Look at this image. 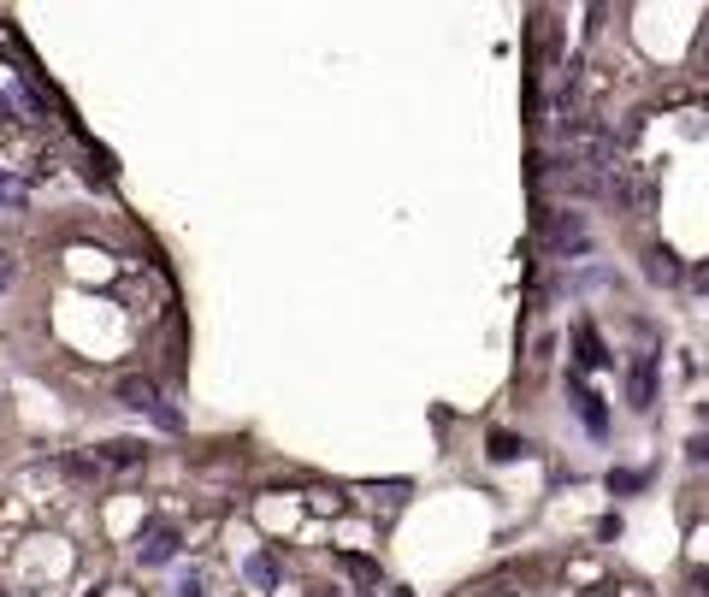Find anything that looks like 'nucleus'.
<instances>
[{
	"mask_svg": "<svg viewBox=\"0 0 709 597\" xmlns=\"http://www.w3.org/2000/svg\"><path fill=\"white\" fill-rule=\"evenodd\" d=\"M538 237H544L550 255H585L591 249V225H585L580 213H544L538 219Z\"/></svg>",
	"mask_w": 709,
	"mask_h": 597,
	"instance_id": "obj_1",
	"label": "nucleus"
},
{
	"mask_svg": "<svg viewBox=\"0 0 709 597\" xmlns=\"http://www.w3.org/2000/svg\"><path fill=\"white\" fill-rule=\"evenodd\" d=\"M645 278L668 290V284H686V266L674 261V249H662V243H656V249L645 255Z\"/></svg>",
	"mask_w": 709,
	"mask_h": 597,
	"instance_id": "obj_2",
	"label": "nucleus"
},
{
	"mask_svg": "<svg viewBox=\"0 0 709 597\" xmlns=\"http://www.w3.org/2000/svg\"><path fill=\"white\" fill-rule=\"evenodd\" d=\"M119 402H125V408H148V414H154V408H160V391H154V379H148V373H125V379H119Z\"/></svg>",
	"mask_w": 709,
	"mask_h": 597,
	"instance_id": "obj_3",
	"label": "nucleus"
},
{
	"mask_svg": "<svg viewBox=\"0 0 709 597\" xmlns=\"http://www.w3.org/2000/svg\"><path fill=\"white\" fill-rule=\"evenodd\" d=\"M178 556V527H148V538H142V562L154 568V562H172Z\"/></svg>",
	"mask_w": 709,
	"mask_h": 597,
	"instance_id": "obj_4",
	"label": "nucleus"
},
{
	"mask_svg": "<svg viewBox=\"0 0 709 597\" xmlns=\"http://www.w3.org/2000/svg\"><path fill=\"white\" fill-rule=\"evenodd\" d=\"M627 397H633V408H639V414H650V408H656V367H650V361H639V367H633Z\"/></svg>",
	"mask_w": 709,
	"mask_h": 597,
	"instance_id": "obj_5",
	"label": "nucleus"
},
{
	"mask_svg": "<svg viewBox=\"0 0 709 597\" xmlns=\"http://www.w3.org/2000/svg\"><path fill=\"white\" fill-rule=\"evenodd\" d=\"M574 361L580 367H609V349H603V337L591 326H574Z\"/></svg>",
	"mask_w": 709,
	"mask_h": 597,
	"instance_id": "obj_6",
	"label": "nucleus"
},
{
	"mask_svg": "<svg viewBox=\"0 0 709 597\" xmlns=\"http://www.w3.org/2000/svg\"><path fill=\"white\" fill-rule=\"evenodd\" d=\"M568 391H574V402H580V420H585V432H597V438H603V432H609V414H603V402H597V397H585L580 385H568Z\"/></svg>",
	"mask_w": 709,
	"mask_h": 597,
	"instance_id": "obj_7",
	"label": "nucleus"
},
{
	"mask_svg": "<svg viewBox=\"0 0 709 597\" xmlns=\"http://www.w3.org/2000/svg\"><path fill=\"white\" fill-rule=\"evenodd\" d=\"M485 456H491V462H520L526 444H520L515 432H491V438H485Z\"/></svg>",
	"mask_w": 709,
	"mask_h": 597,
	"instance_id": "obj_8",
	"label": "nucleus"
},
{
	"mask_svg": "<svg viewBox=\"0 0 709 597\" xmlns=\"http://www.w3.org/2000/svg\"><path fill=\"white\" fill-rule=\"evenodd\" d=\"M136 462H142V444H136V438L101 444V467H136Z\"/></svg>",
	"mask_w": 709,
	"mask_h": 597,
	"instance_id": "obj_9",
	"label": "nucleus"
},
{
	"mask_svg": "<svg viewBox=\"0 0 709 597\" xmlns=\"http://www.w3.org/2000/svg\"><path fill=\"white\" fill-rule=\"evenodd\" d=\"M249 586H260V592H272V586H278V556H266V550H260V556H249Z\"/></svg>",
	"mask_w": 709,
	"mask_h": 597,
	"instance_id": "obj_10",
	"label": "nucleus"
},
{
	"mask_svg": "<svg viewBox=\"0 0 709 597\" xmlns=\"http://www.w3.org/2000/svg\"><path fill=\"white\" fill-rule=\"evenodd\" d=\"M532 42H538V54H544V60H556V54H562V30H556V18H538Z\"/></svg>",
	"mask_w": 709,
	"mask_h": 597,
	"instance_id": "obj_11",
	"label": "nucleus"
},
{
	"mask_svg": "<svg viewBox=\"0 0 709 597\" xmlns=\"http://www.w3.org/2000/svg\"><path fill=\"white\" fill-rule=\"evenodd\" d=\"M65 473H71V479H95L101 462H95V456H65Z\"/></svg>",
	"mask_w": 709,
	"mask_h": 597,
	"instance_id": "obj_12",
	"label": "nucleus"
},
{
	"mask_svg": "<svg viewBox=\"0 0 709 597\" xmlns=\"http://www.w3.org/2000/svg\"><path fill=\"white\" fill-rule=\"evenodd\" d=\"M349 574H355V580H367V586H373V580H379V568H373V562H367V556H349Z\"/></svg>",
	"mask_w": 709,
	"mask_h": 597,
	"instance_id": "obj_13",
	"label": "nucleus"
},
{
	"mask_svg": "<svg viewBox=\"0 0 709 597\" xmlns=\"http://www.w3.org/2000/svg\"><path fill=\"white\" fill-rule=\"evenodd\" d=\"M686 284H692L698 296H709V261H704V266H692V272H686Z\"/></svg>",
	"mask_w": 709,
	"mask_h": 597,
	"instance_id": "obj_14",
	"label": "nucleus"
},
{
	"mask_svg": "<svg viewBox=\"0 0 709 597\" xmlns=\"http://www.w3.org/2000/svg\"><path fill=\"white\" fill-rule=\"evenodd\" d=\"M633 485H639V473H627V467H621V473H609V491H633Z\"/></svg>",
	"mask_w": 709,
	"mask_h": 597,
	"instance_id": "obj_15",
	"label": "nucleus"
},
{
	"mask_svg": "<svg viewBox=\"0 0 709 597\" xmlns=\"http://www.w3.org/2000/svg\"><path fill=\"white\" fill-rule=\"evenodd\" d=\"M686 456H692L698 467H709V438H692V444H686Z\"/></svg>",
	"mask_w": 709,
	"mask_h": 597,
	"instance_id": "obj_16",
	"label": "nucleus"
},
{
	"mask_svg": "<svg viewBox=\"0 0 709 597\" xmlns=\"http://www.w3.org/2000/svg\"><path fill=\"white\" fill-rule=\"evenodd\" d=\"M0 201H24V184H12L6 172H0Z\"/></svg>",
	"mask_w": 709,
	"mask_h": 597,
	"instance_id": "obj_17",
	"label": "nucleus"
},
{
	"mask_svg": "<svg viewBox=\"0 0 709 597\" xmlns=\"http://www.w3.org/2000/svg\"><path fill=\"white\" fill-rule=\"evenodd\" d=\"M6 284H12V255L0 249V290H6Z\"/></svg>",
	"mask_w": 709,
	"mask_h": 597,
	"instance_id": "obj_18",
	"label": "nucleus"
},
{
	"mask_svg": "<svg viewBox=\"0 0 709 597\" xmlns=\"http://www.w3.org/2000/svg\"><path fill=\"white\" fill-rule=\"evenodd\" d=\"M591 597H615V592H609V586H597V592H591Z\"/></svg>",
	"mask_w": 709,
	"mask_h": 597,
	"instance_id": "obj_19",
	"label": "nucleus"
},
{
	"mask_svg": "<svg viewBox=\"0 0 709 597\" xmlns=\"http://www.w3.org/2000/svg\"><path fill=\"white\" fill-rule=\"evenodd\" d=\"M184 597H201V586H184Z\"/></svg>",
	"mask_w": 709,
	"mask_h": 597,
	"instance_id": "obj_20",
	"label": "nucleus"
}]
</instances>
